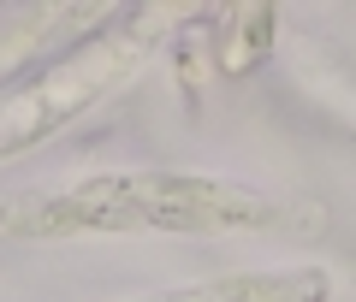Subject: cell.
<instances>
[{
    "label": "cell",
    "mask_w": 356,
    "mask_h": 302,
    "mask_svg": "<svg viewBox=\"0 0 356 302\" xmlns=\"http://www.w3.org/2000/svg\"><path fill=\"white\" fill-rule=\"evenodd\" d=\"M18 219H24L18 208H0V231H18Z\"/></svg>",
    "instance_id": "277c9868"
},
{
    "label": "cell",
    "mask_w": 356,
    "mask_h": 302,
    "mask_svg": "<svg viewBox=\"0 0 356 302\" xmlns=\"http://www.w3.org/2000/svg\"><path fill=\"white\" fill-rule=\"evenodd\" d=\"M131 65H137V42H102V48L65 60L60 72H48L42 83L6 95L0 101V160H13V154L48 142L54 131H65L83 107H95Z\"/></svg>",
    "instance_id": "7a4b0ae2"
},
{
    "label": "cell",
    "mask_w": 356,
    "mask_h": 302,
    "mask_svg": "<svg viewBox=\"0 0 356 302\" xmlns=\"http://www.w3.org/2000/svg\"><path fill=\"white\" fill-rule=\"evenodd\" d=\"M285 208L202 172H107L18 219L24 237L72 231H267Z\"/></svg>",
    "instance_id": "6da1fadb"
},
{
    "label": "cell",
    "mask_w": 356,
    "mask_h": 302,
    "mask_svg": "<svg viewBox=\"0 0 356 302\" xmlns=\"http://www.w3.org/2000/svg\"><path fill=\"white\" fill-rule=\"evenodd\" d=\"M327 296H332V273L285 267V273H226V278H202V285H178L149 302H327Z\"/></svg>",
    "instance_id": "3957f363"
}]
</instances>
